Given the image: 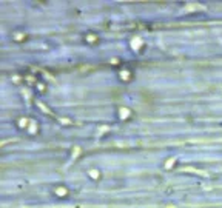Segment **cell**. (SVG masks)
<instances>
[{
  "mask_svg": "<svg viewBox=\"0 0 222 208\" xmlns=\"http://www.w3.org/2000/svg\"><path fill=\"white\" fill-rule=\"evenodd\" d=\"M56 193H57V196H66V194H68V191H66L63 187H59V190H57Z\"/></svg>",
  "mask_w": 222,
  "mask_h": 208,
  "instance_id": "cell-1",
  "label": "cell"
}]
</instances>
